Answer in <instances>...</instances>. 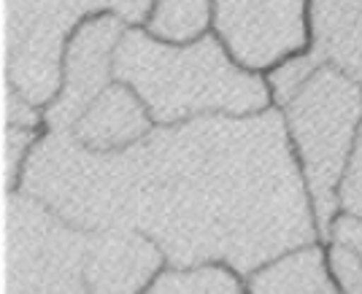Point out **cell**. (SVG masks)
I'll use <instances>...</instances> for the list:
<instances>
[{
  "mask_svg": "<svg viewBox=\"0 0 362 294\" xmlns=\"http://www.w3.org/2000/svg\"><path fill=\"white\" fill-rule=\"evenodd\" d=\"M98 3L106 11H114L122 19H127V25H133V28H141L146 22L151 6H154V0H98Z\"/></svg>",
  "mask_w": 362,
  "mask_h": 294,
  "instance_id": "cell-20",
  "label": "cell"
},
{
  "mask_svg": "<svg viewBox=\"0 0 362 294\" xmlns=\"http://www.w3.org/2000/svg\"><path fill=\"white\" fill-rule=\"evenodd\" d=\"M246 294H341L327 267V246H303L246 278Z\"/></svg>",
  "mask_w": 362,
  "mask_h": 294,
  "instance_id": "cell-11",
  "label": "cell"
},
{
  "mask_svg": "<svg viewBox=\"0 0 362 294\" xmlns=\"http://www.w3.org/2000/svg\"><path fill=\"white\" fill-rule=\"evenodd\" d=\"M319 68H322V59H319L311 49L281 59L276 68H271V71L265 74V81H268V87H271L273 108H284V105L305 87V81L317 74Z\"/></svg>",
  "mask_w": 362,
  "mask_h": 294,
  "instance_id": "cell-14",
  "label": "cell"
},
{
  "mask_svg": "<svg viewBox=\"0 0 362 294\" xmlns=\"http://www.w3.org/2000/svg\"><path fill=\"white\" fill-rule=\"evenodd\" d=\"M168 267L163 249L136 230L87 233V294H144Z\"/></svg>",
  "mask_w": 362,
  "mask_h": 294,
  "instance_id": "cell-8",
  "label": "cell"
},
{
  "mask_svg": "<svg viewBox=\"0 0 362 294\" xmlns=\"http://www.w3.org/2000/svg\"><path fill=\"white\" fill-rule=\"evenodd\" d=\"M114 76L144 100L154 124L255 117L273 108L265 76L241 68L214 30L195 44L176 46L130 28L117 46Z\"/></svg>",
  "mask_w": 362,
  "mask_h": 294,
  "instance_id": "cell-2",
  "label": "cell"
},
{
  "mask_svg": "<svg viewBox=\"0 0 362 294\" xmlns=\"http://www.w3.org/2000/svg\"><path fill=\"white\" fill-rule=\"evenodd\" d=\"M327 267L341 294H362V257L357 251L327 243Z\"/></svg>",
  "mask_w": 362,
  "mask_h": 294,
  "instance_id": "cell-16",
  "label": "cell"
},
{
  "mask_svg": "<svg viewBox=\"0 0 362 294\" xmlns=\"http://www.w3.org/2000/svg\"><path fill=\"white\" fill-rule=\"evenodd\" d=\"M6 200V294H87V233L19 192Z\"/></svg>",
  "mask_w": 362,
  "mask_h": 294,
  "instance_id": "cell-5",
  "label": "cell"
},
{
  "mask_svg": "<svg viewBox=\"0 0 362 294\" xmlns=\"http://www.w3.org/2000/svg\"><path fill=\"white\" fill-rule=\"evenodd\" d=\"M46 130H25V127H6L3 130V176H6V194L19 189L22 170L30 160L33 148L41 141Z\"/></svg>",
  "mask_w": 362,
  "mask_h": 294,
  "instance_id": "cell-15",
  "label": "cell"
},
{
  "mask_svg": "<svg viewBox=\"0 0 362 294\" xmlns=\"http://www.w3.org/2000/svg\"><path fill=\"white\" fill-rule=\"evenodd\" d=\"M141 28L165 44H195L214 30V0H154Z\"/></svg>",
  "mask_w": 362,
  "mask_h": 294,
  "instance_id": "cell-12",
  "label": "cell"
},
{
  "mask_svg": "<svg viewBox=\"0 0 362 294\" xmlns=\"http://www.w3.org/2000/svg\"><path fill=\"white\" fill-rule=\"evenodd\" d=\"M279 111L311 194L319 240L327 246L332 221L341 213V181L362 124V87L332 65H322Z\"/></svg>",
  "mask_w": 362,
  "mask_h": 294,
  "instance_id": "cell-3",
  "label": "cell"
},
{
  "mask_svg": "<svg viewBox=\"0 0 362 294\" xmlns=\"http://www.w3.org/2000/svg\"><path fill=\"white\" fill-rule=\"evenodd\" d=\"M3 108H6V127H25V130H46L44 111L30 105L25 98H19L16 92L3 87Z\"/></svg>",
  "mask_w": 362,
  "mask_h": 294,
  "instance_id": "cell-18",
  "label": "cell"
},
{
  "mask_svg": "<svg viewBox=\"0 0 362 294\" xmlns=\"http://www.w3.org/2000/svg\"><path fill=\"white\" fill-rule=\"evenodd\" d=\"M338 203H341V213L362 219V124L360 133H357V141H354V151H351V160H349L346 176L341 181Z\"/></svg>",
  "mask_w": 362,
  "mask_h": 294,
  "instance_id": "cell-17",
  "label": "cell"
},
{
  "mask_svg": "<svg viewBox=\"0 0 362 294\" xmlns=\"http://www.w3.org/2000/svg\"><path fill=\"white\" fill-rule=\"evenodd\" d=\"M6 87L46 111L62 87V59L74 30L106 11L98 0H3Z\"/></svg>",
  "mask_w": 362,
  "mask_h": 294,
  "instance_id": "cell-4",
  "label": "cell"
},
{
  "mask_svg": "<svg viewBox=\"0 0 362 294\" xmlns=\"http://www.w3.org/2000/svg\"><path fill=\"white\" fill-rule=\"evenodd\" d=\"M130 28L133 25L119 14L98 11L74 30L62 59V87L54 103L44 111L46 130H74L81 114L117 81L114 57Z\"/></svg>",
  "mask_w": 362,
  "mask_h": 294,
  "instance_id": "cell-7",
  "label": "cell"
},
{
  "mask_svg": "<svg viewBox=\"0 0 362 294\" xmlns=\"http://www.w3.org/2000/svg\"><path fill=\"white\" fill-rule=\"evenodd\" d=\"M311 0H214V33L252 74L311 49Z\"/></svg>",
  "mask_w": 362,
  "mask_h": 294,
  "instance_id": "cell-6",
  "label": "cell"
},
{
  "mask_svg": "<svg viewBox=\"0 0 362 294\" xmlns=\"http://www.w3.org/2000/svg\"><path fill=\"white\" fill-rule=\"evenodd\" d=\"M311 52L362 87V0H311Z\"/></svg>",
  "mask_w": 362,
  "mask_h": 294,
  "instance_id": "cell-10",
  "label": "cell"
},
{
  "mask_svg": "<svg viewBox=\"0 0 362 294\" xmlns=\"http://www.w3.org/2000/svg\"><path fill=\"white\" fill-rule=\"evenodd\" d=\"M327 243L349 246L362 257V219L349 216V213H338L330 227V240Z\"/></svg>",
  "mask_w": 362,
  "mask_h": 294,
  "instance_id": "cell-19",
  "label": "cell"
},
{
  "mask_svg": "<svg viewBox=\"0 0 362 294\" xmlns=\"http://www.w3.org/2000/svg\"><path fill=\"white\" fill-rule=\"evenodd\" d=\"M154 127L157 124L144 100L127 84L114 81L68 133L90 151L111 154L141 143Z\"/></svg>",
  "mask_w": 362,
  "mask_h": 294,
  "instance_id": "cell-9",
  "label": "cell"
},
{
  "mask_svg": "<svg viewBox=\"0 0 362 294\" xmlns=\"http://www.w3.org/2000/svg\"><path fill=\"white\" fill-rule=\"evenodd\" d=\"M16 192L78 233L136 230L163 249L168 267L225 265L243 281L322 243L279 108L157 124L111 154L46 130Z\"/></svg>",
  "mask_w": 362,
  "mask_h": 294,
  "instance_id": "cell-1",
  "label": "cell"
},
{
  "mask_svg": "<svg viewBox=\"0 0 362 294\" xmlns=\"http://www.w3.org/2000/svg\"><path fill=\"white\" fill-rule=\"evenodd\" d=\"M144 294H246V281L225 265L165 267Z\"/></svg>",
  "mask_w": 362,
  "mask_h": 294,
  "instance_id": "cell-13",
  "label": "cell"
}]
</instances>
